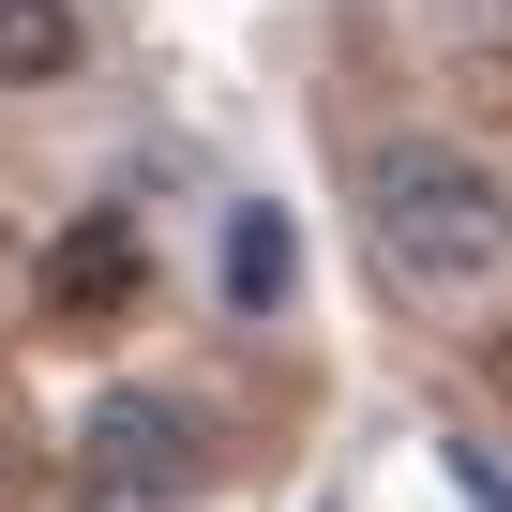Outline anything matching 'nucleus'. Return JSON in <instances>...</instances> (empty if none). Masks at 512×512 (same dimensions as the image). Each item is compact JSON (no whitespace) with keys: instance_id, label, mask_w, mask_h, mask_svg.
I'll return each instance as SVG.
<instances>
[{"instance_id":"1","label":"nucleus","mask_w":512,"mask_h":512,"mask_svg":"<svg viewBox=\"0 0 512 512\" xmlns=\"http://www.w3.org/2000/svg\"><path fill=\"white\" fill-rule=\"evenodd\" d=\"M362 241L407 302H467L512 272V181L467 151V136H377L362 166Z\"/></svg>"},{"instance_id":"2","label":"nucleus","mask_w":512,"mask_h":512,"mask_svg":"<svg viewBox=\"0 0 512 512\" xmlns=\"http://www.w3.org/2000/svg\"><path fill=\"white\" fill-rule=\"evenodd\" d=\"M76 467H106V482H181V497H196V422H181V392L106 377L91 422H76Z\"/></svg>"},{"instance_id":"3","label":"nucleus","mask_w":512,"mask_h":512,"mask_svg":"<svg viewBox=\"0 0 512 512\" xmlns=\"http://www.w3.org/2000/svg\"><path fill=\"white\" fill-rule=\"evenodd\" d=\"M136 287H151V241H136L121 211H76V226L46 241V302H61V317H121Z\"/></svg>"},{"instance_id":"4","label":"nucleus","mask_w":512,"mask_h":512,"mask_svg":"<svg viewBox=\"0 0 512 512\" xmlns=\"http://www.w3.org/2000/svg\"><path fill=\"white\" fill-rule=\"evenodd\" d=\"M211 272H226V302H241V317H287V302H302V211H287V196H241Z\"/></svg>"},{"instance_id":"5","label":"nucleus","mask_w":512,"mask_h":512,"mask_svg":"<svg viewBox=\"0 0 512 512\" xmlns=\"http://www.w3.org/2000/svg\"><path fill=\"white\" fill-rule=\"evenodd\" d=\"M91 61V16L76 0H0V91H61Z\"/></svg>"},{"instance_id":"6","label":"nucleus","mask_w":512,"mask_h":512,"mask_svg":"<svg viewBox=\"0 0 512 512\" xmlns=\"http://www.w3.org/2000/svg\"><path fill=\"white\" fill-rule=\"evenodd\" d=\"M76 512H196L181 482H106V467H76Z\"/></svg>"},{"instance_id":"7","label":"nucleus","mask_w":512,"mask_h":512,"mask_svg":"<svg viewBox=\"0 0 512 512\" xmlns=\"http://www.w3.org/2000/svg\"><path fill=\"white\" fill-rule=\"evenodd\" d=\"M437 16H452L467 61H512V0H437Z\"/></svg>"},{"instance_id":"8","label":"nucleus","mask_w":512,"mask_h":512,"mask_svg":"<svg viewBox=\"0 0 512 512\" xmlns=\"http://www.w3.org/2000/svg\"><path fill=\"white\" fill-rule=\"evenodd\" d=\"M437 467H452V482H467V497H482V512H512V467H497V452H482V437H437Z\"/></svg>"},{"instance_id":"9","label":"nucleus","mask_w":512,"mask_h":512,"mask_svg":"<svg viewBox=\"0 0 512 512\" xmlns=\"http://www.w3.org/2000/svg\"><path fill=\"white\" fill-rule=\"evenodd\" d=\"M497 392H512V332H497Z\"/></svg>"}]
</instances>
